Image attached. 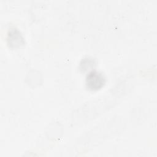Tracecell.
Returning <instances> with one entry per match:
<instances>
[{"mask_svg": "<svg viewBox=\"0 0 157 157\" xmlns=\"http://www.w3.org/2000/svg\"><path fill=\"white\" fill-rule=\"evenodd\" d=\"M95 61L94 59L93 58H91L90 57L85 58L82 60L80 64V68L82 69L83 72L87 70L91 69L94 67L95 65Z\"/></svg>", "mask_w": 157, "mask_h": 157, "instance_id": "3957f363", "label": "cell"}, {"mask_svg": "<svg viewBox=\"0 0 157 157\" xmlns=\"http://www.w3.org/2000/svg\"><path fill=\"white\" fill-rule=\"evenodd\" d=\"M8 40H9V44L10 45H13L15 40V47L17 45H19L20 44H23L24 42L23 39L20 34V32L17 30L14 29L9 32L8 34Z\"/></svg>", "mask_w": 157, "mask_h": 157, "instance_id": "7a4b0ae2", "label": "cell"}, {"mask_svg": "<svg viewBox=\"0 0 157 157\" xmlns=\"http://www.w3.org/2000/svg\"><path fill=\"white\" fill-rule=\"evenodd\" d=\"M105 82V77L103 73L96 70L90 71L85 78L86 86L91 91L100 90L104 86Z\"/></svg>", "mask_w": 157, "mask_h": 157, "instance_id": "6da1fadb", "label": "cell"}]
</instances>
